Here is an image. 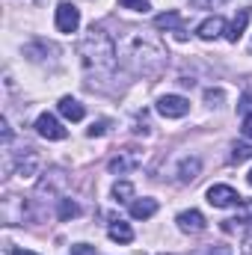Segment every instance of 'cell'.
Returning a JSON list of instances; mask_svg holds the SVG:
<instances>
[{"mask_svg":"<svg viewBox=\"0 0 252 255\" xmlns=\"http://www.w3.org/2000/svg\"><path fill=\"white\" fill-rule=\"evenodd\" d=\"M77 54H80V65H83L89 83L113 77V71H116V65H119V54H116L113 36H110L104 27H95V24H92V27L86 30V36L80 39Z\"/></svg>","mask_w":252,"mask_h":255,"instance_id":"1","label":"cell"},{"mask_svg":"<svg viewBox=\"0 0 252 255\" xmlns=\"http://www.w3.org/2000/svg\"><path fill=\"white\" fill-rule=\"evenodd\" d=\"M125 57H127V65H130L136 74H145V77L160 74V71L166 68V63H169L166 48H163L157 39H148V36H130Z\"/></svg>","mask_w":252,"mask_h":255,"instance_id":"2","label":"cell"},{"mask_svg":"<svg viewBox=\"0 0 252 255\" xmlns=\"http://www.w3.org/2000/svg\"><path fill=\"white\" fill-rule=\"evenodd\" d=\"M63 187H65V172L63 169H48V172L42 175V181L36 184V199H39V202H48V199L60 202V199H63V196H60Z\"/></svg>","mask_w":252,"mask_h":255,"instance_id":"3","label":"cell"},{"mask_svg":"<svg viewBox=\"0 0 252 255\" xmlns=\"http://www.w3.org/2000/svg\"><path fill=\"white\" fill-rule=\"evenodd\" d=\"M157 113L163 119H184L190 113V101L184 95H160L157 98Z\"/></svg>","mask_w":252,"mask_h":255,"instance_id":"4","label":"cell"},{"mask_svg":"<svg viewBox=\"0 0 252 255\" xmlns=\"http://www.w3.org/2000/svg\"><path fill=\"white\" fill-rule=\"evenodd\" d=\"M208 205H214V208H238V205H244V196L235 187H229V184H214V187H208Z\"/></svg>","mask_w":252,"mask_h":255,"instance_id":"5","label":"cell"},{"mask_svg":"<svg viewBox=\"0 0 252 255\" xmlns=\"http://www.w3.org/2000/svg\"><path fill=\"white\" fill-rule=\"evenodd\" d=\"M39 166H42V157H39V151L36 148H21L18 154H15V172L21 175V178H33L36 172H39Z\"/></svg>","mask_w":252,"mask_h":255,"instance_id":"6","label":"cell"},{"mask_svg":"<svg viewBox=\"0 0 252 255\" xmlns=\"http://www.w3.org/2000/svg\"><path fill=\"white\" fill-rule=\"evenodd\" d=\"M80 27V9L74 3H60L57 6V30L60 33H77Z\"/></svg>","mask_w":252,"mask_h":255,"instance_id":"7","label":"cell"},{"mask_svg":"<svg viewBox=\"0 0 252 255\" xmlns=\"http://www.w3.org/2000/svg\"><path fill=\"white\" fill-rule=\"evenodd\" d=\"M36 133L45 136V139H54V142H60V139L68 136V130H65V128L57 122V116H51V113H42V116L36 119Z\"/></svg>","mask_w":252,"mask_h":255,"instance_id":"8","label":"cell"},{"mask_svg":"<svg viewBox=\"0 0 252 255\" xmlns=\"http://www.w3.org/2000/svg\"><path fill=\"white\" fill-rule=\"evenodd\" d=\"M24 217H27V202L21 196H6L3 199V223L18 226V223H24Z\"/></svg>","mask_w":252,"mask_h":255,"instance_id":"9","label":"cell"},{"mask_svg":"<svg viewBox=\"0 0 252 255\" xmlns=\"http://www.w3.org/2000/svg\"><path fill=\"white\" fill-rule=\"evenodd\" d=\"M139 151H133V148H125V151H119L110 163H107V169L113 172V175H127L130 169H136L139 166Z\"/></svg>","mask_w":252,"mask_h":255,"instance_id":"10","label":"cell"},{"mask_svg":"<svg viewBox=\"0 0 252 255\" xmlns=\"http://www.w3.org/2000/svg\"><path fill=\"white\" fill-rule=\"evenodd\" d=\"M24 54H27L33 63H54L60 51H57L51 42H45V39H36V42H30V45L24 48Z\"/></svg>","mask_w":252,"mask_h":255,"instance_id":"11","label":"cell"},{"mask_svg":"<svg viewBox=\"0 0 252 255\" xmlns=\"http://www.w3.org/2000/svg\"><path fill=\"white\" fill-rule=\"evenodd\" d=\"M154 27H157V30H166V33L172 30L175 39H181V42L187 39V27H184V21H181L178 12H163V15H157V18H154Z\"/></svg>","mask_w":252,"mask_h":255,"instance_id":"12","label":"cell"},{"mask_svg":"<svg viewBox=\"0 0 252 255\" xmlns=\"http://www.w3.org/2000/svg\"><path fill=\"white\" fill-rule=\"evenodd\" d=\"M178 229L181 232H187V235H199V232H205V217H202V211H196V208H190V211H181L178 214Z\"/></svg>","mask_w":252,"mask_h":255,"instance_id":"13","label":"cell"},{"mask_svg":"<svg viewBox=\"0 0 252 255\" xmlns=\"http://www.w3.org/2000/svg\"><path fill=\"white\" fill-rule=\"evenodd\" d=\"M226 33V21L220 18V15H214V18H205L199 27H196V36L202 39V42H214V39H220Z\"/></svg>","mask_w":252,"mask_h":255,"instance_id":"14","label":"cell"},{"mask_svg":"<svg viewBox=\"0 0 252 255\" xmlns=\"http://www.w3.org/2000/svg\"><path fill=\"white\" fill-rule=\"evenodd\" d=\"M57 107H60V113H63V116L68 119V122H80V119L86 116V110H83V104H80L77 98H71V95H63Z\"/></svg>","mask_w":252,"mask_h":255,"instance_id":"15","label":"cell"},{"mask_svg":"<svg viewBox=\"0 0 252 255\" xmlns=\"http://www.w3.org/2000/svg\"><path fill=\"white\" fill-rule=\"evenodd\" d=\"M199 172H202V160H199V157H184V160L178 163V181H181V184L196 181Z\"/></svg>","mask_w":252,"mask_h":255,"instance_id":"16","label":"cell"},{"mask_svg":"<svg viewBox=\"0 0 252 255\" xmlns=\"http://www.w3.org/2000/svg\"><path fill=\"white\" fill-rule=\"evenodd\" d=\"M250 18H252L250 6H247V9H241V12H238V18L232 21V27L226 30V39H229V42H238V39L244 36V30H247V24H250Z\"/></svg>","mask_w":252,"mask_h":255,"instance_id":"17","label":"cell"},{"mask_svg":"<svg viewBox=\"0 0 252 255\" xmlns=\"http://www.w3.org/2000/svg\"><path fill=\"white\" fill-rule=\"evenodd\" d=\"M154 214H157V202L154 199H136V202H130V217L133 220H148Z\"/></svg>","mask_w":252,"mask_h":255,"instance_id":"18","label":"cell"},{"mask_svg":"<svg viewBox=\"0 0 252 255\" xmlns=\"http://www.w3.org/2000/svg\"><path fill=\"white\" fill-rule=\"evenodd\" d=\"M107 235H110V241H116V244H130V241H133V229H130L127 223H122V220L110 223Z\"/></svg>","mask_w":252,"mask_h":255,"instance_id":"19","label":"cell"},{"mask_svg":"<svg viewBox=\"0 0 252 255\" xmlns=\"http://www.w3.org/2000/svg\"><path fill=\"white\" fill-rule=\"evenodd\" d=\"M113 196H116V202H130L133 199V184L130 181H116L113 184Z\"/></svg>","mask_w":252,"mask_h":255,"instance_id":"20","label":"cell"},{"mask_svg":"<svg viewBox=\"0 0 252 255\" xmlns=\"http://www.w3.org/2000/svg\"><path fill=\"white\" fill-rule=\"evenodd\" d=\"M252 157V145H232V154H229V163H244Z\"/></svg>","mask_w":252,"mask_h":255,"instance_id":"21","label":"cell"},{"mask_svg":"<svg viewBox=\"0 0 252 255\" xmlns=\"http://www.w3.org/2000/svg\"><path fill=\"white\" fill-rule=\"evenodd\" d=\"M80 214V205L71 202V199H60V220H71Z\"/></svg>","mask_w":252,"mask_h":255,"instance_id":"22","label":"cell"},{"mask_svg":"<svg viewBox=\"0 0 252 255\" xmlns=\"http://www.w3.org/2000/svg\"><path fill=\"white\" fill-rule=\"evenodd\" d=\"M125 9H133V12H148L151 9V3L148 0H119Z\"/></svg>","mask_w":252,"mask_h":255,"instance_id":"23","label":"cell"},{"mask_svg":"<svg viewBox=\"0 0 252 255\" xmlns=\"http://www.w3.org/2000/svg\"><path fill=\"white\" fill-rule=\"evenodd\" d=\"M223 98H226V95H223V89H208V92H205V101H208L211 107H217Z\"/></svg>","mask_w":252,"mask_h":255,"instance_id":"24","label":"cell"},{"mask_svg":"<svg viewBox=\"0 0 252 255\" xmlns=\"http://www.w3.org/2000/svg\"><path fill=\"white\" fill-rule=\"evenodd\" d=\"M226 0H190V6H196V9H217V6H223Z\"/></svg>","mask_w":252,"mask_h":255,"instance_id":"25","label":"cell"},{"mask_svg":"<svg viewBox=\"0 0 252 255\" xmlns=\"http://www.w3.org/2000/svg\"><path fill=\"white\" fill-rule=\"evenodd\" d=\"M241 247H244V255H252V223L247 226V232H244V241H241Z\"/></svg>","mask_w":252,"mask_h":255,"instance_id":"26","label":"cell"},{"mask_svg":"<svg viewBox=\"0 0 252 255\" xmlns=\"http://www.w3.org/2000/svg\"><path fill=\"white\" fill-rule=\"evenodd\" d=\"M86 133H89V136H104V133H107V122H92V128H89Z\"/></svg>","mask_w":252,"mask_h":255,"instance_id":"27","label":"cell"},{"mask_svg":"<svg viewBox=\"0 0 252 255\" xmlns=\"http://www.w3.org/2000/svg\"><path fill=\"white\" fill-rule=\"evenodd\" d=\"M241 133H244L247 139H252V113H247V116H244V125H241Z\"/></svg>","mask_w":252,"mask_h":255,"instance_id":"28","label":"cell"},{"mask_svg":"<svg viewBox=\"0 0 252 255\" xmlns=\"http://www.w3.org/2000/svg\"><path fill=\"white\" fill-rule=\"evenodd\" d=\"M241 110H247V113H252V92H247L244 98H241V104H238Z\"/></svg>","mask_w":252,"mask_h":255,"instance_id":"29","label":"cell"},{"mask_svg":"<svg viewBox=\"0 0 252 255\" xmlns=\"http://www.w3.org/2000/svg\"><path fill=\"white\" fill-rule=\"evenodd\" d=\"M71 255H95V253H92V250H89L86 244H77V247L71 250Z\"/></svg>","mask_w":252,"mask_h":255,"instance_id":"30","label":"cell"},{"mask_svg":"<svg viewBox=\"0 0 252 255\" xmlns=\"http://www.w3.org/2000/svg\"><path fill=\"white\" fill-rule=\"evenodd\" d=\"M9 255H36V253H27V250H9Z\"/></svg>","mask_w":252,"mask_h":255,"instance_id":"31","label":"cell"},{"mask_svg":"<svg viewBox=\"0 0 252 255\" xmlns=\"http://www.w3.org/2000/svg\"><path fill=\"white\" fill-rule=\"evenodd\" d=\"M211 255H229V253L226 250H217V253H211Z\"/></svg>","mask_w":252,"mask_h":255,"instance_id":"32","label":"cell"},{"mask_svg":"<svg viewBox=\"0 0 252 255\" xmlns=\"http://www.w3.org/2000/svg\"><path fill=\"white\" fill-rule=\"evenodd\" d=\"M247 178H250V184H252V172H250V175H247Z\"/></svg>","mask_w":252,"mask_h":255,"instance_id":"33","label":"cell"},{"mask_svg":"<svg viewBox=\"0 0 252 255\" xmlns=\"http://www.w3.org/2000/svg\"><path fill=\"white\" fill-rule=\"evenodd\" d=\"M36 3H42V0H36Z\"/></svg>","mask_w":252,"mask_h":255,"instance_id":"34","label":"cell"}]
</instances>
